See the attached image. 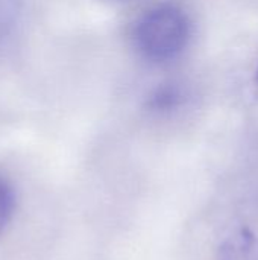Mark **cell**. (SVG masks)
Returning <instances> with one entry per match:
<instances>
[{"instance_id":"6da1fadb","label":"cell","mask_w":258,"mask_h":260,"mask_svg":"<svg viewBox=\"0 0 258 260\" xmlns=\"http://www.w3.org/2000/svg\"><path fill=\"white\" fill-rule=\"evenodd\" d=\"M137 55L149 64L163 66L178 59L190 44L192 20L176 3L164 2L146 9L131 34Z\"/></svg>"},{"instance_id":"7a4b0ae2","label":"cell","mask_w":258,"mask_h":260,"mask_svg":"<svg viewBox=\"0 0 258 260\" xmlns=\"http://www.w3.org/2000/svg\"><path fill=\"white\" fill-rule=\"evenodd\" d=\"M26 20V0H0V53L15 46Z\"/></svg>"},{"instance_id":"3957f363","label":"cell","mask_w":258,"mask_h":260,"mask_svg":"<svg viewBox=\"0 0 258 260\" xmlns=\"http://www.w3.org/2000/svg\"><path fill=\"white\" fill-rule=\"evenodd\" d=\"M216 260H258V235L251 229H239L225 238Z\"/></svg>"},{"instance_id":"277c9868","label":"cell","mask_w":258,"mask_h":260,"mask_svg":"<svg viewBox=\"0 0 258 260\" xmlns=\"http://www.w3.org/2000/svg\"><path fill=\"white\" fill-rule=\"evenodd\" d=\"M184 102L182 91L175 84H164L158 87L149 98L148 107L152 111H170L178 108Z\"/></svg>"},{"instance_id":"5b68a950","label":"cell","mask_w":258,"mask_h":260,"mask_svg":"<svg viewBox=\"0 0 258 260\" xmlns=\"http://www.w3.org/2000/svg\"><path fill=\"white\" fill-rule=\"evenodd\" d=\"M15 212V192L9 181L0 175V236L9 225Z\"/></svg>"},{"instance_id":"8992f818","label":"cell","mask_w":258,"mask_h":260,"mask_svg":"<svg viewBox=\"0 0 258 260\" xmlns=\"http://www.w3.org/2000/svg\"><path fill=\"white\" fill-rule=\"evenodd\" d=\"M257 78H258V70H257Z\"/></svg>"}]
</instances>
